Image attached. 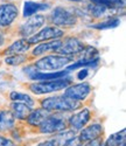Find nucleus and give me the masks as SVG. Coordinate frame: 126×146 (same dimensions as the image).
<instances>
[{"mask_svg":"<svg viewBox=\"0 0 126 146\" xmlns=\"http://www.w3.org/2000/svg\"><path fill=\"white\" fill-rule=\"evenodd\" d=\"M71 1H82V0H71Z\"/></svg>","mask_w":126,"mask_h":146,"instance_id":"nucleus-34","label":"nucleus"},{"mask_svg":"<svg viewBox=\"0 0 126 146\" xmlns=\"http://www.w3.org/2000/svg\"><path fill=\"white\" fill-rule=\"evenodd\" d=\"M44 21H46V19L43 15H40V14L32 15L20 27L19 32L23 38H31L35 33H37V31L42 28V26L44 25Z\"/></svg>","mask_w":126,"mask_h":146,"instance_id":"nucleus-8","label":"nucleus"},{"mask_svg":"<svg viewBox=\"0 0 126 146\" xmlns=\"http://www.w3.org/2000/svg\"><path fill=\"white\" fill-rule=\"evenodd\" d=\"M80 140H78V138H76V137H75V138H72V139H70L64 146H80Z\"/></svg>","mask_w":126,"mask_h":146,"instance_id":"nucleus-29","label":"nucleus"},{"mask_svg":"<svg viewBox=\"0 0 126 146\" xmlns=\"http://www.w3.org/2000/svg\"><path fill=\"white\" fill-rule=\"evenodd\" d=\"M121 146H125V144H123V145H121Z\"/></svg>","mask_w":126,"mask_h":146,"instance_id":"nucleus-35","label":"nucleus"},{"mask_svg":"<svg viewBox=\"0 0 126 146\" xmlns=\"http://www.w3.org/2000/svg\"><path fill=\"white\" fill-rule=\"evenodd\" d=\"M64 96L68 97L70 100L74 101H84L88 96L91 92V87L89 83L83 82V83H78V84H74V86H70L68 88L64 89Z\"/></svg>","mask_w":126,"mask_h":146,"instance_id":"nucleus-9","label":"nucleus"},{"mask_svg":"<svg viewBox=\"0 0 126 146\" xmlns=\"http://www.w3.org/2000/svg\"><path fill=\"white\" fill-rule=\"evenodd\" d=\"M97 49L94 47H84L83 50L78 54L81 56L80 61H91V60H95L97 58Z\"/></svg>","mask_w":126,"mask_h":146,"instance_id":"nucleus-24","label":"nucleus"},{"mask_svg":"<svg viewBox=\"0 0 126 146\" xmlns=\"http://www.w3.org/2000/svg\"><path fill=\"white\" fill-rule=\"evenodd\" d=\"M36 146H56V144L53 141V139H50V140L42 141V143H40L39 145H36Z\"/></svg>","mask_w":126,"mask_h":146,"instance_id":"nucleus-31","label":"nucleus"},{"mask_svg":"<svg viewBox=\"0 0 126 146\" xmlns=\"http://www.w3.org/2000/svg\"><path fill=\"white\" fill-rule=\"evenodd\" d=\"M68 70H62V71H57V72H39V71H34L33 74L29 76L32 80H36V81H52V80H57V78H62L66 77L68 75Z\"/></svg>","mask_w":126,"mask_h":146,"instance_id":"nucleus-17","label":"nucleus"},{"mask_svg":"<svg viewBox=\"0 0 126 146\" xmlns=\"http://www.w3.org/2000/svg\"><path fill=\"white\" fill-rule=\"evenodd\" d=\"M98 62H99L98 58H95V60H91V61H78V62H76V63L68 66L67 70L69 71V70H75V69L82 68V67H92V66H97Z\"/></svg>","mask_w":126,"mask_h":146,"instance_id":"nucleus-26","label":"nucleus"},{"mask_svg":"<svg viewBox=\"0 0 126 146\" xmlns=\"http://www.w3.org/2000/svg\"><path fill=\"white\" fill-rule=\"evenodd\" d=\"M0 146H17V144L13 140H11L9 138L0 136Z\"/></svg>","mask_w":126,"mask_h":146,"instance_id":"nucleus-28","label":"nucleus"},{"mask_svg":"<svg viewBox=\"0 0 126 146\" xmlns=\"http://www.w3.org/2000/svg\"><path fill=\"white\" fill-rule=\"evenodd\" d=\"M41 133H58L62 131H66L68 124L64 118H62L58 115L48 116L42 123L39 125Z\"/></svg>","mask_w":126,"mask_h":146,"instance_id":"nucleus-5","label":"nucleus"},{"mask_svg":"<svg viewBox=\"0 0 126 146\" xmlns=\"http://www.w3.org/2000/svg\"><path fill=\"white\" fill-rule=\"evenodd\" d=\"M49 8L48 4L43 3H35V1H26L23 5V17L29 18L32 15H35L37 12L46 11Z\"/></svg>","mask_w":126,"mask_h":146,"instance_id":"nucleus-15","label":"nucleus"},{"mask_svg":"<svg viewBox=\"0 0 126 146\" xmlns=\"http://www.w3.org/2000/svg\"><path fill=\"white\" fill-rule=\"evenodd\" d=\"M31 47V43L26 40V39H21L15 41L13 44H11L5 52H3V55H18V54H22L26 53Z\"/></svg>","mask_w":126,"mask_h":146,"instance_id":"nucleus-14","label":"nucleus"},{"mask_svg":"<svg viewBox=\"0 0 126 146\" xmlns=\"http://www.w3.org/2000/svg\"><path fill=\"white\" fill-rule=\"evenodd\" d=\"M71 61H72L71 57H66L61 55H49L37 60L34 63V67L36 70H43V71L54 70L55 71L63 67H67Z\"/></svg>","mask_w":126,"mask_h":146,"instance_id":"nucleus-3","label":"nucleus"},{"mask_svg":"<svg viewBox=\"0 0 126 146\" xmlns=\"http://www.w3.org/2000/svg\"><path fill=\"white\" fill-rule=\"evenodd\" d=\"M9 98L13 102H18V103H23L28 106H33L34 105V100L27 94L23 92H18V91H12L9 95Z\"/></svg>","mask_w":126,"mask_h":146,"instance_id":"nucleus-21","label":"nucleus"},{"mask_svg":"<svg viewBox=\"0 0 126 146\" xmlns=\"http://www.w3.org/2000/svg\"><path fill=\"white\" fill-rule=\"evenodd\" d=\"M42 109L48 112H69L80 108V102L63 96H53L41 101Z\"/></svg>","mask_w":126,"mask_h":146,"instance_id":"nucleus-1","label":"nucleus"},{"mask_svg":"<svg viewBox=\"0 0 126 146\" xmlns=\"http://www.w3.org/2000/svg\"><path fill=\"white\" fill-rule=\"evenodd\" d=\"M125 133H126L125 129H123L119 132L113 133V135H111L106 139V141L103 146H120V145H123L125 143Z\"/></svg>","mask_w":126,"mask_h":146,"instance_id":"nucleus-20","label":"nucleus"},{"mask_svg":"<svg viewBox=\"0 0 126 146\" xmlns=\"http://www.w3.org/2000/svg\"><path fill=\"white\" fill-rule=\"evenodd\" d=\"M75 138V132L71 130V131H62V132H58L56 137H54L53 141L56 144V146H64L70 139Z\"/></svg>","mask_w":126,"mask_h":146,"instance_id":"nucleus-23","label":"nucleus"},{"mask_svg":"<svg viewBox=\"0 0 126 146\" xmlns=\"http://www.w3.org/2000/svg\"><path fill=\"white\" fill-rule=\"evenodd\" d=\"M15 118L13 117L11 111L8 110H3L0 111V131L9 130L14 126Z\"/></svg>","mask_w":126,"mask_h":146,"instance_id":"nucleus-19","label":"nucleus"},{"mask_svg":"<svg viewBox=\"0 0 126 146\" xmlns=\"http://www.w3.org/2000/svg\"><path fill=\"white\" fill-rule=\"evenodd\" d=\"M84 43L80 41L76 38H67L64 41H62L61 46L56 50L57 54H61V56L70 57L74 55H78L84 48ZM72 58V57H71Z\"/></svg>","mask_w":126,"mask_h":146,"instance_id":"nucleus-7","label":"nucleus"},{"mask_svg":"<svg viewBox=\"0 0 126 146\" xmlns=\"http://www.w3.org/2000/svg\"><path fill=\"white\" fill-rule=\"evenodd\" d=\"M90 1L106 9H116L124 7V0H90Z\"/></svg>","mask_w":126,"mask_h":146,"instance_id":"nucleus-22","label":"nucleus"},{"mask_svg":"<svg viewBox=\"0 0 126 146\" xmlns=\"http://www.w3.org/2000/svg\"><path fill=\"white\" fill-rule=\"evenodd\" d=\"M88 75H89V71H88V69H83L78 72V75H77V78L78 80H84Z\"/></svg>","mask_w":126,"mask_h":146,"instance_id":"nucleus-30","label":"nucleus"},{"mask_svg":"<svg viewBox=\"0 0 126 146\" xmlns=\"http://www.w3.org/2000/svg\"><path fill=\"white\" fill-rule=\"evenodd\" d=\"M4 43V38H3V35H1V33H0V46H1Z\"/></svg>","mask_w":126,"mask_h":146,"instance_id":"nucleus-33","label":"nucleus"},{"mask_svg":"<svg viewBox=\"0 0 126 146\" xmlns=\"http://www.w3.org/2000/svg\"><path fill=\"white\" fill-rule=\"evenodd\" d=\"M62 41L56 39V40H50V41H46L43 43H40L39 46H36L32 54L34 56H40V55H43V54H47V53H50V52H56L58 49V47L61 46Z\"/></svg>","mask_w":126,"mask_h":146,"instance_id":"nucleus-13","label":"nucleus"},{"mask_svg":"<svg viewBox=\"0 0 126 146\" xmlns=\"http://www.w3.org/2000/svg\"><path fill=\"white\" fill-rule=\"evenodd\" d=\"M11 112L13 115V117L15 119H20V120H23L28 117V115L31 113L32 109L31 106L23 104V103H18V102H13L11 105Z\"/></svg>","mask_w":126,"mask_h":146,"instance_id":"nucleus-16","label":"nucleus"},{"mask_svg":"<svg viewBox=\"0 0 126 146\" xmlns=\"http://www.w3.org/2000/svg\"><path fill=\"white\" fill-rule=\"evenodd\" d=\"M64 35V31H62L57 27H46L42 28L41 31H39L37 33H35L33 36L27 39V41L31 44H35V43H40V42H46V41H50V40H56L60 39Z\"/></svg>","mask_w":126,"mask_h":146,"instance_id":"nucleus-6","label":"nucleus"},{"mask_svg":"<svg viewBox=\"0 0 126 146\" xmlns=\"http://www.w3.org/2000/svg\"><path fill=\"white\" fill-rule=\"evenodd\" d=\"M26 61V56H23L22 54H18V55H11L8 57L5 58V62L9 66H19L21 63H23Z\"/></svg>","mask_w":126,"mask_h":146,"instance_id":"nucleus-27","label":"nucleus"},{"mask_svg":"<svg viewBox=\"0 0 126 146\" xmlns=\"http://www.w3.org/2000/svg\"><path fill=\"white\" fill-rule=\"evenodd\" d=\"M19 14L18 7L14 4H3L0 5V26L8 27L17 19Z\"/></svg>","mask_w":126,"mask_h":146,"instance_id":"nucleus-11","label":"nucleus"},{"mask_svg":"<svg viewBox=\"0 0 126 146\" xmlns=\"http://www.w3.org/2000/svg\"><path fill=\"white\" fill-rule=\"evenodd\" d=\"M50 112H48L44 109H36V110L31 111V113L28 115V117L26 118L28 124L33 125V126H39L42 121L49 116Z\"/></svg>","mask_w":126,"mask_h":146,"instance_id":"nucleus-18","label":"nucleus"},{"mask_svg":"<svg viewBox=\"0 0 126 146\" xmlns=\"http://www.w3.org/2000/svg\"><path fill=\"white\" fill-rule=\"evenodd\" d=\"M99 146H103V145H102V144H100V145H99Z\"/></svg>","mask_w":126,"mask_h":146,"instance_id":"nucleus-36","label":"nucleus"},{"mask_svg":"<svg viewBox=\"0 0 126 146\" xmlns=\"http://www.w3.org/2000/svg\"><path fill=\"white\" fill-rule=\"evenodd\" d=\"M50 21L57 28L58 27H72L76 25L77 19L71 12L58 6L53 9L52 14H50Z\"/></svg>","mask_w":126,"mask_h":146,"instance_id":"nucleus-4","label":"nucleus"},{"mask_svg":"<svg viewBox=\"0 0 126 146\" xmlns=\"http://www.w3.org/2000/svg\"><path fill=\"white\" fill-rule=\"evenodd\" d=\"M119 25H120V20L119 19H110L107 21L92 25L91 27L95 28V29H110V28H115V27H117Z\"/></svg>","mask_w":126,"mask_h":146,"instance_id":"nucleus-25","label":"nucleus"},{"mask_svg":"<svg viewBox=\"0 0 126 146\" xmlns=\"http://www.w3.org/2000/svg\"><path fill=\"white\" fill-rule=\"evenodd\" d=\"M91 118V112L89 109H82L81 111L74 113L69 119H68V126L72 131H81L88 123L90 121Z\"/></svg>","mask_w":126,"mask_h":146,"instance_id":"nucleus-10","label":"nucleus"},{"mask_svg":"<svg viewBox=\"0 0 126 146\" xmlns=\"http://www.w3.org/2000/svg\"><path fill=\"white\" fill-rule=\"evenodd\" d=\"M102 135H103V126L100 124H91L81 130L78 140L80 143H89L99 139V137Z\"/></svg>","mask_w":126,"mask_h":146,"instance_id":"nucleus-12","label":"nucleus"},{"mask_svg":"<svg viewBox=\"0 0 126 146\" xmlns=\"http://www.w3.org/2000/svg\"><path fill=\"white\" fill-rule=\"evenodd\" d=\"M99 145H100L99 139H96V140H92V141H89V143H84L83 146H99Z\"/></svg>","mask_w":126,"mask_h":146,"instance_id":"nucleus-32","label":"nucleus"},{"mask_svg":"<svg viewBox=\"0 0 126 146\" xmlns=\"http://www.w3.org/2000/svg\"><path fill=\"white\" fill-rule=\"evenodd\" d=\"M70 86V78H57L52 81H41L35 82L29 86V90L35 95H44V94H52L60 90H63Z\"/></svg>","mask_w":126,"mask_h":146,"instance_id":"nucleus-2","label":"nucleus"}]
</instances>
